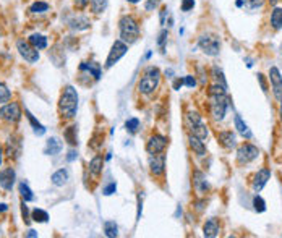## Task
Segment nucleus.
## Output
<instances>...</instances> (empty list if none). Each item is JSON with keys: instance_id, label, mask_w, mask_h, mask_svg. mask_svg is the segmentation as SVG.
I'll return each mask as SVG.
<instances>
[{"instance_id": "6e6d98bb", "label": "nucleus", "mask_w": 282, "mask_h": 238, "mask_svg": "<svg viewBox=\"0 0 282 238\" xmlns=\"http://www.w3.org/2000/svg\"><path fill=\"white\" fill-rule=\"evenodd\" d=\"M28 236H29V238H34V236H38V232H36V230H29V232H28Z\"/></svg>"}, {"instance_id": "72a5a7b5", "label": "nucleus", "mask_w": 282, "mask_h": 238, "mask_svg": "<svg viewBox=\"0 0 282 238\" xmlns=\"http://www.w3.org/2000/svg\"><path fill=\"white\" fill-rule=\"evenodd\" d=\"M18 190H20V196H21V200H23L24 203L34 201V194H32L31 188H29V186H28L26 183H24V182H21V183H20Z\"/></svg>"}, {"instance_id": "2eb2a0df", "label": "nucleus", "mask_w": 282, "mask_h": 238, "mask_svg": "<svg viewBox=\"0 0 282 238\" xmlns=\"http://www.w3.org/2000/svg\"><path fill=\"white\" fill-rule=\"evenodd\" d=\"M80 71L81 73H86V75L93 76L96 81L101 80V75H102V68L101 65L94 60H89V62H81L80 63Z\"/></svg>"}, {"instance_id": "1a4fd4ad", "label": "nucleus", "mask_w": 282, "mask_h": 238, "mask_svg": "<svg viewBox=\"0 0 282 238\" xmlns=\"http://www.w3.org/2000/svg\"><path fill=\"white\" fill-rule=\"evenodd\" d=\"M16 51H18V54L28 63H36L39 60V57H41L38 49H34V47L29 44V41H24V39H18V41H16Z\"/></svg>"}, {"instance_id": "9b49d317", "label": "nucleus", "mask_w": 282, "mask_h": 238, "mask_svg": "<svg viewBox=\"0 0 282 238\" xmlns=\"http://www.w3.org/2000/svg\"><path fill=\"white\" fill-rule=\"evenodd\" d=\"M269 81L272 86V93H274V97L280 102L282 101V75L277 67H271L269 68Z\"/></svg>"}, {"instance_id": "dca6fc26", "label": "nucleus", "mask_w": 282, "mask_h": 238, "mask_svg": "<svg viewBox=\"0 0 282 238\" xmlns=\"http://www.w3.org/2000/svg\"><path fill=\"white\" fill-rule=\"evenodd\" d=\"M271 178V170L269 169H261V170H258L256 172V175H255V178H253V183H252V186H253V190L256 191V193H260L264 186H266V183H268V180Z\"/></svg>"}, {"instance_id": "7ed1b4c3", "label": "nucleus", "mask_w": 282, "mask_h": 238, "mask_svg": "<svg viewBox=\"0 0 282 238\" xmlns=\"http://www.w3.org/2000/svg\"><path fill=\"white\" fill-rule=\"evenodd\" d=\"M119 32H120V39L123 43H127L128 46L135 44L139 39V24L135 16L123 15L119 20Z\"/></svg>"}, {"instance_id": "4d7b16f0", "label": "nucleus", "mask_w": 282, "mask_h": 238, "mask_svg": "<svg viewBox=\"0 0 282 238\" xmlns=\"http://www.w3.org/2000/svg\"><path fill=\"white\" fill-rule=\"evenodd\" d=\"M235 5H237V7L240 8V7H243L245 4H243V0H237V2H235Z\"/></svg>"}, {"instance_id": "a211bd4d", "label": "nucleus", "mask_w": 282, "mask_h": 238, "mask_svg": "<svg viewBox=\"0 0 282 238\" xmlns=\"http://www.w3.org/2000/svg\"><path fill=\"white\" fill-rule=\"evenodd\" d=\"M21 154V139L18 136H10L7 143V155L10 159H16L20 157Z\"/></svg>"}, {"instance_id": "cd10ccee", "label": "nucleus", "mask_w": 282, "mask_h": 238, "mask_svg": "<svg viewBox=\"0 0 282 238\" xmlns=\"http://www.w3.org/2000/svg\"><path fill=\"white\" fill-rule=\"evenodd\" d=\"M193 183H195L196 191H200V193L208 191V188H209L208 182H206V178L203 175V172H200V170H196L193 174Z\"/></svg>"}, {"instance_id": "423d86ee", "label": "nucleus", "mask_w": 282, "mask_h": 238, "mask_svg": "<svg viewBox=\"0 0 282 238\" xmlns=\"http://www.w3.org/2000/svg\"><path fill=\"white\" fill-rule=\"evenodd\" d=\"M198 47H200L206 55L216 57L221 52V37L218 34L206 32V34L200 36V39H198Z\"/></svg>"}, {"instance_id": "864d4df0", "label": "nucleus", "mask_w": 282, "mask_h": 238, "mask_svg": "<svg viewBox=\"0 0 282 238\" xmlns=\"http://www.w3.org/2000/svg\"><path fill=\"white\" fill-rule=\"evenodd\" d=\"M5 211H8V206L5 203H0V212H5Z\"/></svg>"}, {"instance_id": "5701e85b", "label": "nucleus", "mask_w": 282, "mask_h": 238, "mask_svg": "<svg viewBox=\"0 0 282 238\" xmlns=\"http://www.w3.org/2000/svg\"><path fill=\"white\" fill-rule=\"evenodd\" d=\"M203 235L206 238H214L219 235V222L216 219H209L206 220V224L203 227Z\"/></svg>"}, {"instance_id": "f3484780", "label": "nucleus", "mask_w": 282, "mask_h": 238, "mask_svg": "<svg viewBox=\"0 0 282 238\" xmlns=\"http://www.w3.org/2000/svg\"><path fill=\"white\" fill-rule=\"evenodd\" d=\"M68 28L72 31H86L91 28V21L89 18H86L85 15H75L73 18L68 21Z\"/></svg>"}, {"instance_id": "49530a36", "label": "nucleus", "mask_w": 282, "mask_h": 238, "mask_svg": "<svg viewBox=\"0 0 282 238\" xmlns=\"http://www.w3.org/2000/svg\"><path fill=\"white\" fill-rule=\"evenodd\" d=\"M115 191H117V185H115V183H109V185H107V186L104 188V190H102V193H104L105 196H111V194H114Z\"/></svg>"}, {"instance_id": "7c9ffc66", "label": "nucleus", "mask_w": 282, "mask_h": 238, "mask_svg": "<svg viewBox=\"0 0 282 238\" xmlns=\"http://www.w3.org/2000/svg\"><path fill=\"white\" fill-rule=\"evenodd\" d=\"M107 4H109V0H89L91 12H93L94 15H101L105 12Z\"/></svg>"}, {"instance_id": "e433bc0d", "label": "nucleus", "mask_w": 282, "mask_h": 238, "mask_svg": "<svg viewBox=\"0 0 282 238\" xmlns=\"http://www.w3.org/2000/svg\"><path fill=\"white\" fill-rule=\"evenodd\" d=\"M213 78L216 80V83L227 88V81H226V76H224V71L219 68V67H213Z\"/></svg>"}, {"instance_id": "3c124183", "label": "nucleus", "mask_w": 282, "mask_h": 238, "mask_svg": "<svg viewBox=\"0 0 282 238\" xmlns=\"http://www.w3.org/2000/svg\"><path fill=\"white\" fill-rule=\"evenodd\" d=\"M77 157H78V152L75 151V149H70L68 154H67V161L68 162H73V161H77Z\"/></svg>"}, {"instance_id": "603ef678", "label": "nucleus", "mask_w": 282, "mask_h": 238, "mask_svg": "<svg viewBox=\"0 0 282 238\" xmlns=\"http://www.w3.org/2000/svg\"><path fill=\"white\" fill-rule=\"evenodd\" d=\"M185 83H184V80H180V78H177L175 81H173V89H175V91H179V89L184 86Z\"/></svg>"}, {"instance_id": "20e7f679", "label": "nucleus", "mask_w": 282, "mask_h": 238, "mask_svg": "<svg viewBox=\"0 0 282 238\" xmlns=\"http://www.w3.org/2000/svg\"><path fill=\"white\" fill-rule=\"evenodd\" d=\"M159 81H161V71L159 68L156 67H148L143 71V76H141L139 83H138V91L141 94H153L157 86H159Z\"/></svg>"}, {"instance_id": "09e8293b", "label": "nucleus", "mask_w": 282, "mask_h": 238, "mask_svg": "<svg viewBox=\"0 0 282 238\" xmlns=\"http://www.w3.org/2000/svg\"><path fill=\"white\" fill-rule=\"evenodd\" d=\"M184 83H185L188 88H195V86H196V78H195L193 75H188V76H185Z\"/></svg>"}, {"instance_id": "4c0bfd02", "label": "nucleus", "mask_w": 282, "mask_h": 238, "mask_svg": "<svg viewBox=\"0 0 282 238\" xmlns=\"http://www.w3.org/2000/svg\"><path fill=\"white\" fill-rule=\"evenodd\" d=\"M167 37H169L167 29H162L159 32V36H157V47H159L161 54H165V44H167Z\"/></svg>"}, {"instance_id": "8fccbe9b", "label": "nucleus", "mask_w": 282, "mask_h": 238, "mask_svg": "<svg viewBox=\"0 0 282 238\" xmlns=\"http://www.w3.org/2000/svg\"><path fill=\"white\" fill-rule=\"evenodd\" d=\"M258 81H260V85H261L263 93H268V85H266V80H264V75H261V73H258Z\"/></svg>"}, {"instance_id": "aec40b11", "label": "nucleus", "mask_w": 282, "mask_h": 238, "mask_svg": "<svg viewBox=\"0 0 282 238\" xmlns=\"http://www.w3.org/2000/svg\"><path fill=\"white\" fill-rule=\"evenodd\" d=\"M28 41H29V44L32 47L38 49V51H44V49H47V46H49L47 36L41 34V32H32V34L28 37Z\"/></svg>"}, {"instance_id": "2f4dec72", "label": "nucleus", "mask_w": 282, "mask_h": 238, "mask_svg": "<svg viewBox=\"0 0 282 238\" xmlns=\"http://www.w3.org/2000/svg\"><path fill=\"white\" fill-rule=\"evenodd\" d=\"M31 219L34 220V222L46 224L47 220H49V212H47V211H44V209H39V208H36V209H32V212H31Z\"/></svg>"}, {"instance_id": "a18cd8bd", "label": "nucleus", "mask_w": 282, "mask_h": 238, "mask_svg": "<svg viewBox=\"0 0 282 238\" xmlns=\"http://www.w3.org/2000/svg\"><path fill=\"white\" fill-rule=\"evenodd\" d=\"M170 16V13H169V8L167 7H162L161 8V12H159V18H161V24L162 26H165V23H167V18Z\"/></svg>"}, {"instance_id": "0eeeda50", "label": "nucleus", "mask_w": 282, "mask_h": 238, "mask_svg": "<svg viewBox=\"0 0 282 238\" xmlns=\"http://www.w3.org/2000/svg\"><path fill=\"white\" fill-rule=\"evenodd\" d=\"M128 51V44L123 43L122 39H117L111 47V52L107 55V60H105V68H112L115 63H117L123 55L127 54Z\"/></svg>"}, {"instance_id": "052dcab7", "label": "nucleus", "mask_w": 282, "mask_h": 238, "mask_svg": "<svg viewBox=\"0 0 282 238\" xmlns=\"http://www.w3.org/2000/svg\"><path fill=\"white\" fill-rule=\"evenodd\" d=\"M151 55H153V51H148V52H146V59H149Z\"/></svg>"}, {"instance_id": "79ce46f5", "label": "nucleus", "mask_w": 282, "mask_h": 238, "mask_svg": "<svg viewBox=\"0 0 282 238\" xmlns=\"http://www.w3.org/2000/svg\"><path fill=\"white\" fill-rule=\"evenodd\" d=\"M162 0H146V4H145V8H146V12H154L157 7L161 5Z\"/></svg>"}, {"instance_id": "58836bf2", "label": "nucleus", "mask_w": 282, "mask_h": 238, "mask_svg": "<svg viewBox=\"0 0 282 238\" xmlns=\"http://www.w3.org/2000/svg\"><path fill=\"white\" fill-rule=\"evenodd\" d=\"M253 208L256 212H264L266 211V201H264L260 194H256L253 198Z\"/></svg>"}, {"instance_id": "b1692460", "label": "nucleus", "mask_w": 282, "mask_h": 238, "mask_svg": "<svg viewBox=\"0 0 282 238\" xmlns=\"http://www.w3.org/2000/svg\"><path fill=\"white\" fill-rule=\"evenodd\" d=\"M102 166H104V159L102 155H94L93 159L89 161V174L93 177H99L102 174Z\"/></svg>"}, {"instance_id": "f257e3e1", "label": "nucleus", "mask_w": 282, "mask_h": 238, "mask_svg": "<svg viewBox=\"0 0 282 238\" xmlns=\"http://www.w3.org/2000/svg\"><path fill=\"white\" fill-rule=\"evenodd\" d=\"M209 107H211V113L214 120H224L226 117V112H227V107L230 105V97L227 96V88H224L221 85H213L209 88Z\"/></svg>"}, {"instance_id": "6ab92c4d", "label": "nucleus", "mask_w": 282, "mask_h": 238, "mask_svg": "<svg viewBox=\"0 0 282 238\" xmlns=\"http://www.w3.org/2000/svg\"><path fill=\"white\" fill-rule=\"evenodd\" d=\"M63 149V143L60 141L59 138H49L47 143H46V147H44V154L46 155H57L60 151Z\"/></svg>"}, {"instance_id": "c03bdc74", "label": "nucleus", "mask_w": 282, "mask_h": 238, "mask_svg": "<svg viewBox=\"0 0 282 238\" xmlns=\"http://www.w3.org/2000/svg\"><path fill=\"white\" fill-rule=\"evenodd\" d=\"M21 216H23V220H24V224H29L31 222V217H29V209L26 206V203H21Z\"/></svg>"}, {"instance_id": "f03ea898", "label": "nucleus", "mask_w": 282, "mask_h": 238, "mask_svg": "<svg viewBox=\"0 0 282 238\" xmlns=\"http://www.w3.org/2000/svg\"><path fill=\"white\" fill-rule=\"evenodd\" d=\"M78 93L73 86H65L59 99V112L65 118H73L78 110Z\"/></svg>"}, {"instance_id": "680f3d73", "label": "nucleus", "mask_w": 282, "mask_h": 238, "mask_svg": "<svg viewBox=\"0 0 282 238\" xmlns=\"http://www.w3.org/2000/svg\"><path fill=\"white\" fill-rule=\"evenodd\" d=\"M279 115H280V122H282V101H280V109H279Z\"/></svg>"}, {"instance_id": "13d9d810", "label": "nucleus", "mask_w": 282, "mask_h": 238, "mask_svg": "<svg viewBox=\"0 0 282 238\" xmlns=\"http://www.w3.org/2000/svg\"><path fill=\"white\" fill-rule=\"evenodd\" d=\"M127 2H128V4H133V5H135V4H139L141 0H127Z\"/></svg>"}, {"instance_id": "37998d69", "label": "nucleus", "mask_w": 282, "mask_h": 238, "mask_svg": "<svg viewBox=\"0 0 282 238\" xmlns=\"http://www.w3.org/2000/svg\"><path fill=\"white\" fill-rule=\"evenodd\" d=\"M195 8V0H182L180 4V10L182 12H190Z\"/></svg>"}, {"instance_id": "f8f14e48", "label": "nucleus", "mask_w": 282, "mask_h": 238, "mask_svg": "<svg viewBox=\"0 0 282 238\" xmlns=\"http://www.w3.org/2000/svg\"><path fill=\"white\" fill-rule=\"evenodd\" d=\"M165 146H167V139L161 135H153L146 143V151L149 154H161L164 152Z\"/></svg>"}, {"instance_id": "a878e982", "label": "nucleus", "mask_w": 282, "mask_h": 238, "mask_svg": "<svg viewBox=\"0 0 282 238\" xmlns=\"http://www.w3.org/2000/svg\"><path fill=\"white\" fill-rule=\"evenodd\" d=\"M63 138L70 146H77L78 144V127L77 125H70L65 128L63 131Z\"/></svg>"}, {"instance_id": "5fc2aeb1", "label": "nucleus", "mask_w": 282, "mask_h": 238, "mask_svg": "<svg viewBox=\"0 0 282 238\" xmlns=\"http://www.w3.org/2000/svg\"><path fill=\"white\" fill-rule=\"evenodd\" d=\"M2 162H4V147L0 144V166H2Z\"/></svg>"}, {"instance_id": "de8ad7c7", "label": "nucleus", "mask_w": 282, "mask_h": 238, "mask_svg": "<svg viewBox=\"0 0 282 238\" xmlns=\"http://www.w3.org/2000/svg\"><path fill=\"white\" fill-rule=\"evenodd\" d=\"M73 4L78 10H85V8L89 5V0H73Z\"/></svg>"}, {"instance_id": "393cba45", "label": "nucleus", "mask_w": 282, "mask_h": 238, "mask_svg": "<svg viewBox=\"0 0 282 238\" xmlns=\"http://www.w3.org/2000/svg\"><path fill=\"white\" fill-rule=\"evenodd\" d=\"M188 141H190V147L193 149V152L196 155H204L206 154V146H204V141L200 138H196L193 135L188 136Z\"/></svg>"}, {"instance_id": "c9c22d12", "label": "nucleus", "mask_w": 282, "mask_h": 238, "mask_svg": "<svg viewBox=\"0 0 282 238\" xmlns=\"http://www.w3.org/2000/svg\"><path fill=\"white\" fill-rule=\"evenodd\" d=\"M10 99H12V91L7 88L5 83H2V81H0V104L4 105L7 102H10Z\"/></svg>"}, {"instance_id": "f704fd0d", "label": "nucleus", "mask_w": 282, "mask_h": 238, "mask_svg": "<svg viewBox=\"0 0 282 238\" xmlns=\"http://www.w3.org/2000/svg\"><path fill=\"white\" fill-rule=\"evenodd\" d=\"M104 233H105V236H109V238H115L119 235L117 224H115L114 220H107V222H104Z\"/></svg>"}, {"instance_id": "4be33fe9", "label": "nucleus", "mask_w": 282, "mask_h": 238, "mask_svg": "<svg viewBox=\"0 0 282 238\" xmlns=\"http://www.w3.org/2000/svg\"><path fill=\"white\" fill-rule=\"evenodd\" d=\"M218 139L219 143L226 147V149H234L235 147V135L232 133V131H221V133H218Z\"/></svg>"}, {"instance_id": "6e6552de", "label": "nucleus", "mask_w": 282, "mask_h": 238, "mask_svg": "<svg viewBox=\"0 0 282 238\" xmlns=\"http://www.w3.org/2000/svg\"><path fill=\"white\" fill-rule=\"evenodd\" d=\"M23 117V110L18 102H10L4 104V107L0 109V118L8 122V123H16Z\"/></svg>"}, {"instance_id": "9d476101", "label": "nucleus", "mask_w": 282, "mask_h": 238, "mask_svg": "<svg viewBox=\"0 0 282 238\" xmlns=\"http://www.w3.org/2000/svg\"><path fill=\"white\" fill-rule=\"evenodd\" d=\"M258 155H260V149L250 143H245L237 149V161H238V164H242V166L253 162L255 159H258Z\"/></svg>"}, {"instance_id": "bf43d9fd", "label": "nucleus", "mask_w": 282, "mask_h": 238, "mask_svg": "<svg viewBox=\"0 0 282 238\" xmlns=\"http://www.w3.org/2000/svg\"><path fill=\"white\" fill-rule=\"evenodd\" d=\"M268 2H269L271 5H274V7H276V5H277V2H279V0H268Z\"/></svg>"}, {"instance_id": "c756f323", "label": "nucleus", "mask_w": 282, "mask_h": 238, "mask_svg": "<svg viewBox=\"0 0 282 238\" xmlns=\"http://www.w3.org/2000/svg\"><path fill=\"white\" fill-rule=\"evenodd\" d=\"M271 26L276 31L282 29V7H274L271 12Z\"/></svg>"}, {"instance_id": "ea45409f", "label": "nucleus", "mask_w": 282, "mask_h": 238, "mask_svg": "<svg viewBox=\"0 0 282 238\" xmlns=\"http://www.w3.org/2000/svg\"><path fill=\"white\" fill-rule=\"evenodd\" d=\"M125 128L128 133H136L138 128H139V120L138 118H128L125 122Z\"/></svg>"}, {"instance_id": "ddd939ff", "label": "nucleus", "mask_w": 282, "mask_h": 238, "mask_svg": "<svg viewBox=\"0 0 282 238\" xmlns=\"http://www.w3.org/2000/svg\"><path fill=\"white\" fill-rule=\"evenodd\" d=\"M149 169H151V174L159 177L164 174L165 170V155L161 154H149Z\"/></svg>"}, {"instance_id": "412c9836", "label": "nucleus", "mask_w": 282, "mask_h": 238, "mask_svg": "<svg viewBox=\"0 0 282 238\" xmlns=\"http://www.w3.org/2000/svg\"><path fill=\"white\" fill-rule=\"evenodd\" d=\"M68 180H70V172L67 169H59L57 172H54L51 177V182L55 186H65L68 183Z\"/></svg>"}, {"instance_id": "a19ab883", "label": "nucleus", "mask_w": 282, "mask_h": 238, "mask_svg": "<svg viewBox=\"0 0 282 238\" xmlns=\"http://www.w3.org/2000/svg\"><path fill=\"white\" fill-rule=\"evenodd\" d=\"M266 0H243V4L250 8V10H256V8H261Z\"/></svg>"}, {"instance_id": "473e14b6", "label": "nucleus", "mask_w": 282, "mask_h": 238, "mask_svg": "<svg viewBox=\"0 0 282 238\" xmlns=\"http://www.w3.org/2000/svg\"><path fill=\"white\" fill-rule=\"evenodd\" d=\"M49 8H51V5H49L47 2H43V0H38V2H34L31 7H29V13L32 15H41V13H46Z\"/></svg>"}, {"instance_id": "39448f33", "label": "nucleus", "mask_w": 282, "mask_h": 238, "mask_svg": "<svg viewBox=\"0 0 282 238\" xmlns=\"http://www.w3.org/2000/svg\"><path fill=\"white\" fill-rule=\"evenodd\" d=\"M185 122H187V127L190 130V135L200 138V139H203V141L208 138V135H209L208 127H206V123L203 122L201 115L198 112H188L185 117Z\"/></svg>"}, {"instance_id": "bb28decb", "label": "nucleus", "mask_w": 282, "mask_h": 238, "mask_svg": "<svg viewBox=\"0 0 282 238\" xmlns=\"http://www.w3.org/2000/svg\"><path fill=\"white\" fill-rule=\"evenodd\" d=\"M24 113H26V118L29 120L31 128H32V131H34V135H36V136H43V135H46V128H44L43 123L38 122V120L34 118V115H32V113H31L28 109L24 110Z\"/></svg>"}, {"instance_id": "c85d7f7f", "label": "nucleus", "mask_w": 282, "mask_h": 238, "mask_svg": "<svg viewBox=\"0 0 282 238\" xmlns=\"http://www.w3.org/2000/svg\"><path fill=\"white\" fill-rule=\"evenodd\" d=\"M234 123H235V128H237V131L240 135H242L243 138H246V139H252V131H250V128H248L246 123L242 120V117L235 115L234 117Z\"/></svg>"}, {"instance_id": "4468645a", "label": "nucleus", "mask_w": 282, "mask_h": 238, "mask_svg": "<svg viewBox=\"0 0 282 238\" xmlns=\"http://www.w3.org/2000/svg\"><path fill=\"white\" fill-rule=\"evenodd\" d=\"M16 174L12 167H7L4 170H0V186L4 188L5 191H12L15 186Z\"/></svg>"}]
</instances>
